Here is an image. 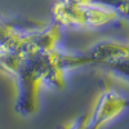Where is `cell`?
<instances>
[{"mask_svg": "<svg viewBox=\"0 0 129 129\" xmlns=\"http://www.w3.org/2000/svg\"><path fill=\"white\" fill-rule=\"evenodd\" d=\"M54 13L62 23L87 27L102 26L117 17L109 7L95 4L92 0H62Z\"/></svg>", "mask_w": 129, "mask_h": 129, "instance_id": "cell-1", "label": "cell"}, {"mask_svg": "<svg viewBox=\"0 0 129 129\" xmlns=\"http://www.w3.org/2000/svg\"><path fill=\"white\" fill-rule=\"evenodd\" d=\"M126 107H129V100L125 95L112 89H105L97 101L92 115L88 117V128L101 129L119 116Z\"/></svg>", "mask_w": 129, "mask_h": 129, "instance_id": "cell-2", "label": "cell"}, {"mask_svg": "<svg viewBox=\"0 0 129 129\" xmlns=\"http://www.w3.org/2000/svg\"><path fill=\"white\" fill-rule=\"evenodd\" d=\"M107 64H109V67L112 72L129 80V54L115 58L110 62H107Z\"/></svg>", "mask_w": 129, "mask_h": 129, "instance_id": "cell-3", "label": "cell"}, {"mask_svg": "<svg viewBox=\"0 0 129 129\" xmlns=\"http://www.w3.org/2000/svg\"><path fill=\"white\" fill-rule=\"evenodd\" d=\"M63 129H89L88 128V117L84 116V117H80V119L74 120L72 123L66 125Z\"/></svg>", "mask_w": 129, "mask_h": 129, "instance_id": "cell-4", "label": "cell"}]
</instances>
